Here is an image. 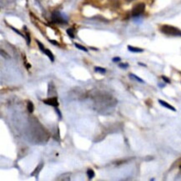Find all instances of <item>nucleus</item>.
<instances>
[{
  "mask_svg": "<svg viewBox=\"0 0 181 181\" xmlns=\"http://www.w3.org/2000/svg\"><path fill=\"white\" fill-rule=\"evenodd\" d=\"M160 31L166 35L181 37V30L179 28L171 25H163L160 28Z\"/></svg>",
  "mask_w": 181,
  "mask_h": 181,
  "instance_id": "obj_1",
  "label": "nucleus"
},
{
  "mask_svg": "<svg viewBox=\"0 0 181 181\" xmlns=\"http://www.w3.org/2000/svg\"><path fill=\"white\" fill-rule=\"evenodd\" d=\"M52 21L54 23H67V18L64 15V14H62L61 13L58 12V11H54L52 13Z\"/></svg>",
  "mask_w": 181,
  "mask_h": 181,
  "instance_id": "obj_2",
  "label": "nucleus"
},
{
  "mask_svg": "<svg viewBox=\"0 0 181 181\" xmlns=\"http://www.w3.org/2000/svg\"><path fill=\"white\" fill-rule=\"evenodd\" d=\"M145 10V4L144 3H137L136 5L134 6L132 9V16L133 17H138L141 15V14L144 12Z\"/></svg>",
  "mask_w": 181,
  "mask_h": 181,
  "instance_id": "obj_3",
  "label": "nucleus"
},
{
  "mask_svg": "<svg viewBox=\"0 0 181 181\" xmlns=\"http://www.w3.org/2000/svg\"><path fill=\"white\" fill-rule=\"evenodd\" d=\"M45 104H48V105L53 106V107H58L59 106V101H58V98L57 97H53V98H49L47 99H44L43 100Z\"/></svg>",
  "mask_w": 181,
  "mask_h": 181,
  "instance_id": "obj_4",
  "label": "nucleus"
},
{
  "mask_svg": "<svg viewBox=\"0 0 181 181\" xmlns=\"http://www.w3.org/2000/svg\"><path fill=\"white\" fill-rule=\"evenodd\" d=\"M159 103L161 104L162 106H164V107H165V108H169V109H170V110H172V111H176V108H174V107H173L172 105H170V104H169V103H167V102H165V101H164V100H161V99H159Z\"/></svg>",
  "mask_w": 181,
  "mask_h": 181,
  "instance_id": "obj_5",
  "label": "nucleus"
},
{
  "mask_svg": "<svg viewBox=\"0 0 181 181\" xmlns=\"http://www.w3.org/2000/svg\"><path fill=\"white\" fill-rule=\"evenodd\" d=\"M128 49L130 52H133V53H142V52H144V49H139V48H137V47H133L130 45L128 46Z\"/></svg>",
  "mask_w": 181,
  "mask_h": 181,
  "instance_id": "obj_6",
  "label": "nucleus"
},
{
  "mask_svg": "<svg viewBox=\"0 0 181 181\" xmlns=\"http://www.w3.org/2000/svg\"><path fill=\"white\" fill-rule=\"evenodd\" d=\"M44 53V54H45L48 57H49V59H50L52 62H54V54H52V52H51L49 49H45Z\"/></svg>",
  "mask_w": 181,
  "mask_h": 181,
  "instance_id": "obj_7",
  "label": "nucleus"
},
{
  "mask_svg": "<svg viewBox=\"0 0 181 181\" xmlns=\"http://www.w3.org/2000/svg\"><path fill=\"white\" fill-rule=\"evenodd\" d=\"M27 108H28V110L29 113H33L34 110V104H33L31 101H28V104H27Z\"/></svg>",
  "mask_w": 181,
  "mask_h": 181,
  "instance_id": "obj_8",
  "label": "nucleus"
},
{
  "mask_svg": "<svg viewBox=\"0 0 181 181\" xmlns=\"http://www.w3.org/2000/svg\"><path fill=\"white\" fill-rule=\"evenodd\" d=\"M87 175H88L89 179H93L94 176H95V173H94V171L92 169H89L87 170Z\"/></svg>",
  "mask_w": 181,
  "mask_h": 181,
  "instance_id": "obj_9",
  "label": "nucleus"
},
{
  "mask_svg": "<svg viewBox=\"0 0 181 181\" xmlns=\"http://www.w3.org/2000/svg\"><path fill=\"white\" fill-rule=\"evenodd\" d=\"M130 77L131 79H135V80H137L138 82H140V83H144V81L142 79H140L139 77H138L137 75H135V74H130Z\"/></svg>",
  "mask_w": 181,
  "mask_h": 181,
  "instance_id": "obj_10",
  "label": "nucleus"
},
{
  "mask_svg": "<svg viewBox=\"0 0 181 181\" xmlns=\"http://www.w3.org/2000/svg\"><path fill=\"white\" fill-rule=\"evenodd\" d=\"M94 71L95 72H99V73H100V74H105L106 73V69H104L102 67H94Z\"/></svg>",
  "mask_w": 181,
  "mask_h": 181,
  "instance_id": "obj_11",
  "label": "nucleus"
},
{
  "mask_svg": "<svg viewBox=\"0 0 181 181\" xmlns=\"http://www.w3.org/2000/svg\"><path fill=\"white\" fill-rule=\"evenodd\" d=\"M67 34L71 38V39H74V33L73 28H68V29H67Z\"/></svg>",
  "mask_w": 181,
  "mask_h": 181,
  "instance_id": "obj_12",
  "label": "nucleus"
},
{
  "mask_svg": "<svg viewBox=\"0 0 181 181\" xmlns=\"http://www.w3.org/2000/svg\"><path fill=\"white\" fill-rule=\"evenodd\" d=\"M42 168H43V163H41V164H39V166H38V167H37V168L35 169V170L34 171V172H33V173L31 174V175H32V176H34V175H35V174H36L37 172H38V173H39V171H40V169H41Z\"/></svg>",
  "mask_w": 181,
  "mask_h": 181,
  "instance_id": "obj_13",
  "label": "nucleus"
},
{
  "mask_svg": "<svg viewBox=\"0 0 181 181\" xmlns=\"http://www.w3.org/2000/svg\"><path fill=\"white\" fill-rule=\"evenodd\" d=\"M74 45H75L76 48H77V49H80V50H83V51H84V52H88V49H86V48L84 47V46H82V45H80V44H74Z\"/></svg>",
  "mask_w": 181,
  "mask_h": 181,
  "instance_id": "obj_14",
  "label": "nucleus"
},
{
  "mask_svg": "<svg viewBox=\"0 0 181 181\" xmlns=\"http://www.w3.org/2000/svg\"><path fill=\"white\" fill-rule=\"evenodd\" d=\"M36 43H37V44H38V45H39V49H40V50L43 52V53H44V50H45V49H44V45H43V44H42V43L40 42V41H39V40H37L36 39Z\"/></svg>",
  "mask_w": 181,
  "mask_h": 181,
  "instance_id": "obj_15",
  "label": "nucleus"
},
{
  "mask_svg": "<svg viewBox=\"0 0 181 181\" xmlns=\"http://www.w3.org/2000/svg\"><path fill=\"white\" fill-rule=\"evenodd\" d=\"M25 38H26V39H27V44H28V45H29V44H30V41H31L29 33H27L26 35H25Z\"/></svg>",
  "mask_w": 181,
  "mask_h": 181,
  "instance_id": "obj_16",
  "label": "nucleus"
},
{
  "mask_svg": "<svg viewBox=\"0 0 181 181\" xmlns=\"http://www.w3.org/2000/svg\"><path fill=\"white\" fill-rule=\"evenodd\" d=\"M118 66H120V68H122V69H126V68H128V64L127 63H125V64H118Z\"/></svg>",
  "mask_w": 181,
  "mask_h": 181,
  "instance_id": "obj_17",
  "label": "nucleus"
},
{
  "mask_svg": "<svg viewBox=\"0 0 181 181\" xmlns=\"http://www.w3.org/2000/svg\"><path fill=\"white\" fill-rule=\"evenodd\" d=\"M11 28H12V29H13V30L14 32H16V33H17V34H19V35H21L22 37H25L24 35H23V34H22V33H20V32H19V31H18V30H17V29H16V28H13V27H11Z\"/></svg>",
  "mask_w": 181,
  "mask_h": 181,
  "instance_id": "obj_18",
  "label": "nucleus"
},
{
  "mask_svg": "<svg viewBox=\"0 0 181 181\" xmlns=\"http://www.w3.org/2000/svg\"><path fill=\"white\" fill-rule=\"evenodd\" d=\"M55 111H56V113L59 114V118H62V113H61V112H60V110L59 109L57 108V107H55Z\"/></svg>",
  "mask_w": 181,
  "mask_h": 181,
  "instance_id": "obj_19",
  "label": "nucleus"
},
{
  "mask_svg": "<svg viewBox=\"0 0 181 181\" xmlns=\"http://www.w3.org/2000/svg\"><path fill=\"white\" fill-rule=\"evenodd\" d=\"M121 60V59L120 58V57H115V58H113L112 61L114 62V63H117V62H120Z\"/></svg>",
  "mask_w": 181,
  "mask_h": 181,
  "instance_id": "obj_20",
  "label": "nucleus"
},
{
  "mask_svg": "<svg viewBox=\"0 0 181 181\" xmlns=\"http://www.w3.org/2000/svg\"><path fill=\"white\" fill-rule=\"evenodd\" d=\"M162 79H163V80L164 81V82L168 83V84H169V83H170V80H169L167 77H165V76H162Z\"/></svg>",
  "mask_w": 181,
  "mask_h": 181,
  "instance_id": "obj_21",
  "label": "nucleus"
},
{
  "mask_svg": "<svg viewBox=\"0 0 181 181\" xmlns=\"http://www.w3.org/2000/svg\"><path fill=\"white\" fill-rule=\"evenodd\" d=\"M1 54H2V56H5V58H7V59H8L9 58V56L5 53V52H4V53H3V50L2 49L1 50Z\"/></svg>",
  "mask_w": 181,
  "mask_h": 181,
  "instance_id": "obj_22",
  "label": "nucleus"
},
{
  "mask_svg": "<svg viewBox=\"0 0 181 181\" xmlns=\"http://www.w3.org/2000/svg\"><path fill=\"white\" fill-rule=\"evenodd\" d=\"M49 42H50V43H52V44H54V45H59V43H58V42H56L55 40H49Z\"/></svg>",
  "mask_w": 181,
  "mask_h": 181,
  "instance_id": "obj_23",
  "label": "nucleus"
},
{
  "mask_svg": "<svg viewBox=\"0 0 181 181\" xmlns=\"http://www.w3.org/2000/svg\"><path fill=\"white\" fill-rule=\"evenodd\" d=\"M127 2H131V1H134V0H126Z\"/></svg>",
  "mask_w": 181,
  "mask_h": 181,
  "instance_id": "obj_24",
  "label": "nucleus"
},
{
  "mask_svg": "<svg viewBox=\"0 0 181 181\" xmlns=\"http://www.w3.org/2000/svg\"><path fill=\"white\" fill-rule=\"evenodd\" d=\"M179 169H181V163L179 164Z\"/></svg>",
  "mask_w": 181,
  "mask_h": 181,
  "instance_id": "obj_25",
  "label": "nucleus"
}]
</instances>
